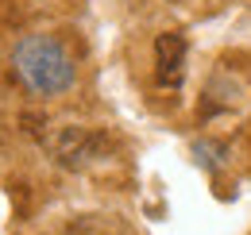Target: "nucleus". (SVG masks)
Here are the masks:
<instances>
[{"mask_svg": "<svg viewBox=\"0 0 251 235\" xmlns=\"http://www.w3.org/2000/svg\"><path fill=\"white\" fill-rule=\"evenodd\" d=\"M16 73L39 96H58L74 85V58L54 35H27L16 43Z\"/></svg>", "mask_w": 251, "mask_h": 235, "instance_id": "nucleus-1", "label": "nucleus"}, {"mask_svg": "<svg viewBox=\"0 0 251 235\" xmlns=\"http://www.w3.org/2000/svg\"><path fill=\"white\" fill-rule=\"evenodd\" d=\"M186 77V35L162 31L155 39V81L162 89H178Z\"/></svg>", "mask_w": 251, "mask_h": 235, "instance_id": "nucleus-2", "label": "nucleus"}, {"mask_svg": "<svg viewBox=\"0 0 251 235\" xmlns=\"http://www.w3.org/2000/svg\"><path fill=\"white\" fill-rule=\"evenodd\" d=\"M93 147H97L93 135H85L81 127H66L58 139V158H62V166H85L93 158Z\"/></svg>", "mask_w": 251, "mask_h": 235, "instance_id": "nucleus-3", "label": "nucleus"}]
</instances>
